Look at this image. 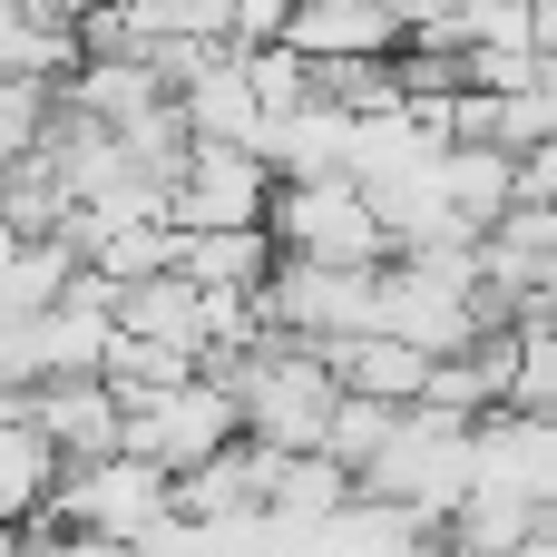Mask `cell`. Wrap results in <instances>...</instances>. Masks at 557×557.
I'll return each mask as SVG.
<instances>
[{"label": "cell", "mask_w": 557, "mask_h": 557, "mask_svg": "<svg viewBox=\"0 0 557 557\" xmlns=\"http://www.w3.org/2000/svg\"><path fill=\"white\" fill-rule=\"evenodd\" d=\"M264 235H274V255H294V264H382V225H372V206H362L343 176H323V186H274Z\"/></svg>", "instance_id": "5b68a950"}, {"label": "cell", "mask_w": 557, "mask_h": 557, "mask_svg": "<svg viewBox=\"0 0 557 557\" xmlns=\"http://www.w3.org/2000/svg\"><path fill=\"white\" fill-rule=\"evenodd\" d=\"M69 557H137V548H117V539H69Z\"/></svg>", "instance_id": "ac0fdd59"}, {"label": "cell", "mask_w": 557, "mask_h": 557, "mask_svg": "<svg viewBox=\"0 0 557 557\" xmlns=\"http://www.w3.org/2000/svg\"><path fill=\"white\" fill-rule=\"evenodd\" d=\"M49 480H59V460L39 450V431H29V411H20V392H0V519L20 529L39 499H49Z\"/></svg>", "instance_id": "9a60e30c"}, {"label": "cell", "mask_w": 557, "mask_h": 557, "mask_svg": "<svg viewBox=\"0 0 557 557\" xmlns=\"http://www.w3.org/2000/svg\"><path fill=\"white\" fill-rule=\"evenodd\" d=\"M323 372H333V392H352V401H392V411H401V401H421V372H431V362H421L411 343L352 333V343L323 352Z\"/></svg>", "instance_id": "4fadbf2b"}, {"label": "cell", "mask_w": 557, "mask_h": 557, "mask_svg": "<svg viewBox=\"0 0 557 557\" xmlns=\"http://www.w3.org/2000/svg\"><path fill=\"white\" fill-rule=\"evenodd\" d=\"M225 441H235V401H225L215 372H186V382H166V392H127V401H117V450L147 460V470H166V480H186V470L215 460Z\"/></svg>", "instance_id": "3957f363"}, {"label": "cell", "mask_w": 557, "mask_h": 557, "mask_svg": "<svg viewBox=\"0 0 557 557\" xmlns=\"http://www.w3.org/2000/svg\"><path fill=\"white\" fill-rule=\"evenodd\" d=\"M352 490L382 499V509H401V519H421V529L441 539V519L470 499V421H450V411H431V401H401V411H392V441L372 450V470H362Z\"/></svg>", "instance_id": "6da1fadb"}, {"label": "cell", "mask_w": 557, "mask_h": 557, "mask_svg": "<svg viewBox=\"0 0 557 557\" xmlns=\"http://www.w3.org/2000/svg\"><path fill=\"white\" fill-rule=\"evenodd\" d=\"M274 176L255 147H186L166 176V225L176 235H215V225H264Z\"/></svg>", "instance_id": "8992f818"}, {"label": "cell", "mask_w": 557, "mask_h": 557, "mask_svg": "<svg viewBox=\"0 0 557 557\" xmlns=\"http://www.w3.org/2000/svg\"><path fill=\"white\" fill-rule=\"evenodd\" d=\"M166 274H186L196 294H264V274H274V235L264 225H215V235H176V264Z\"/></svg>", "instance_id": "7c38bea8"}, {"label": "cell", "mask_w": 557, "mask_h": 557, "mask_svg": "<svg viewBox=\"0 0 557 557\" xmlns=\"http://www.w3.org/2000/svg\"><path fill=\"white\" fill-rule=\"evenodd\" d=\"M352 499V470H333L323 450H304V460H274V490H264V509H294V519H313V509H343Z\"/></svg>", "instance_id": "2e32d148"}, {"label": "cell", "mask_w": 557, "mask_h": 557, "mask_svg": "<svg viewBox=\"0 0 557 557\" xmlns=\"http://www.w3.org/2000/svg\"><path fill=\"white\" fill-rule=\"evenodd\" d=\"M20 411H29V431L59 470L117 450V392L108 382H39V392H20Z\"/></svg>", "instance_id": "9c48e42d"}, {"label": "cell", "mask_w": 557, "mask_h": 557, "mask_svg": "<svg viewBox=\"0 0 557 557\" xmlns=\"http://www.w3.org/2000/svg\"><path fill=\"white\" fill-rule=\"evenodd\" d=\"M411 557H450V548H441V539H421V548H411Z\"/></svg>", "instance_id": "d6986e66"}, {"label": "cell", "mask_w": 557, "mask_h": 557, "mask_svg": "<svg viewBox=\"0 0 557 557\" xmlns=\"http://www.w3.org/2000/svg\"><path fill=\"white\" fill-rule=\"evenodd\" d=\"M274 49H294L304 69H343V59H392L401 49V10L392 0H294Z\"/></svg>", "instance_id": "ba28073f"}, {"label": "cell", "mask_w": 557, "mask_h": 557, "mask_svg": "<svg viewBox=\"0 0 557 557\" xmlns=\"http://www.w3.org/2000/svg\"><path fill=\"white\" fill-rule=\"evenodd\" d=\"M166 108H176V137H186V147H255V127H264L235 49H215V59H206V69H196Z\"/></svg>", "instance_id": "8fae6325"}, {"label": "cell", "mask_w": 557, "mask_h": 557, "mask_svg": "<svg viewBox=\"0 0 557 557\" xmlns=\"http://www.w3.org/2000/svg\"><path fill=\"white\" fill-rule=\"evenodd\" d=\"M343 147H352V117L323 108V98H304V108H284V117L255 127V157H264L274 186H323V176H343Z\"/></svg>", "instance_id": "30bf717a"}, {"label": "cell", "mask_w": 557, "mask_h": 557, "mask_svg": "<svg viewBox=\"0 0 557 557\" xmlns=\"http://www.w3.org/2000/svg\"><path fill=\"white\" fill-rule=\"evenodd\" d=\"M108 284L69 274V294H49L39 313H0V392H39V382H98L108 362Z\"/></svg>", "instance_id": "7a4b0ae2"}, {"label": "cell", "mask_w": 557, "mask_h": 557, "mask_svg": "<svg viewBox=\"0 0 557 557\" xmlns=\"http://www.w3.org/2000/svg\"><path fill=\"white\" fill-rule=\"evenodd\" d=\"M39 519H59L69 539H117V548H127L137 529H157V519H166V470H147V460H127V450L78 460V470H59V480H49Z\"/></svg>", "instance_id": "277c9868"}, {"label": "cell", "mask_w": 557, "mask_h": 557, "mask_svg": "<svg viewBox=\"0 0 557 557\" xmlns=\"http://www.w3.org/2000/svg\"><path fill=\"white\" fill-rule=\"evenodd\" d=\"M470 490L548 519V499H557V431L529 421V411H480V421H470Z\"/></svg>", "instance_id": "52a82bcc"}, {"label": "cell", "mask_w": 557, "mask_h": 557, "mask_svg": "<svg viewBox=\"0 0 557 557\" xmlns=\"http://www.w3.org/2000/svg\"><path fill=\"white\" fill-rule=\"evenodd\" d=\"M235 59H245L255 117H284V108H304V98H313V69H304L294 49H235Z\"/></svg>", "instance_id": "e0dca14e"}, {"label": "cell", "mask_w": 557, "mask_h": 557, "mask_svg": "<svg viewBox=\"0 0 557 557\" xmlns=\"http://www.w3.org/2000/svg\"><path fill=\"white\" fill-rule=\"evenodd\" d=\"M441 196H450L460 235H490V225L509 215V157L480 147V137H450V147H441Z\"/></svg>", "instance_id": "5bb4252c"}]
</instances>
